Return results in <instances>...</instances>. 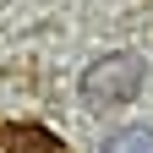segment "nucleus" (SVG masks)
I'll return each mask as SVG.
<instances>
[{"instance_id":"nucleus-2","label":"nucleus","mask_w":153,"mask_h":153,"mask_svg":"<svg viewBox=\"0 0 153 153\" xmlns=\"http://www.w3.org/2000/svg\"><path fill=\"white\" fill-rule=\"evenodd\" d=\"M0 153H71L49 126L33 120H0Z\"/></svg>"},{"instance_id":"nucleus-3","label":"nucleus","mask_w":153,"mask_h":153,"mask_svg":"<svg viewBox=\"0 0 153 153\" xmlns=\"http://www.w3.org/2000/svg\"><path fill=\"white\" fill-rule=\"evenodd\" d=\"M104 153H153V131L148 126H126L104 142Z\"/></svg>"},{"instance_id":"nucleus-1","label":"nucleus","mask_w":153,"mask_h":153,"mask_svg":"<svg viewBox=\"0 0 153 153\" xmlns=\"http://www.w3.org/2000/svg\"><path fill=\"white\" fill-rule=\"evenodd\" d=\"M142 88V55H126V49H115V55H99L88 71H82V99L88 104H126L131 93Z\"/></svg>"}]
</instances>
